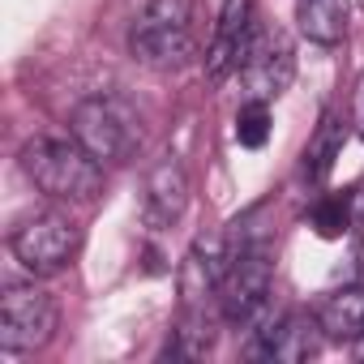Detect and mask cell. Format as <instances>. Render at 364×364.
Wrapping results in <instances>:
<instances>
[{"instance_id": "obj_1", "label": "cell", "mask_w": 364, "mask_h": 364, "mask_svg": "<svg viewBox=\"0 0 364 364\" xmlns=\"http://www.w3.org/2000/svg\"><path fill=\"white\" fill-rule=\"evenodd\" d=\"M22 171L26 180L48 193L52 202H69V206H86L103 193V163L82 146V141H65V137H31L22 146Z\"/></svg>"}, {"instance_id": "obj_2", "label": "cell", "mask_w": 364, "mask_h": 364, "mask_svg": "<svg viewBox=\"0 0 364 364\" xmlns=\"http://www.w3.org/2000/svg\"><path fill=\"white\" fill-rule=\"evenodd\" d=\"M129 52L146 69L171 73L185 69L193 56V14L189 0H150V5L133 18L129 31Z\"/></svg>"}, {"instance_id": "obj_3", "label": "cell", "mask_w": 364, "mask_h": 364, "mask_svg": "<svg viewBox=\"0 0 364 364\" xmlns=\"http://www.w3.org/2000/svg\"><path fill=\"white\" fill-rule=\"evenodd\" d=\"M73 141H82L99 163H129L133 150L141 146V129L133 112L116 99H86L69 116Z\"/></svg>"}, {"instance_id": "obj_4", "label": "cell", "mask_w": 364, "mask_h": 364, "mask_svg": "<svg viewBox=\"0 0 364 364\" xmlns=\"http://www.w3.org/2000/svg\"><path fill=\"white\" fill-rule=\"evenodd\" d=\"M270 291H274L270 253H266L262 245H240V249H232L228 274H223V283H219V313H223L232 326H253V321L266 313Z\"/></svg>"}, {"instance_id": "obj_5", "label": "cell", "mask_w": 364, "mask_h": 364, "mask_svg": "<svg viewBox=\"0 0 364 364\" xmlns=\"http://www.w3.org/2000/svg\"><path fill=\"white\" fill-rule=\"evenodd\" d=\"M56 334V300L35 283H9L0 296V351L26 355Z\"/></svg>"}, {"instance_id": "obj_6", "label": "cell", "mask_w": 364, "mask_h": 364, "mask_svg": "<svg viewBox=\"0 0 364 364\" xmlns=\"http://www.w3.org/2000/svg\"><path fill=\"white\" fill-rule=\"evenodd\" d=\"M77 245H82V236L69 223V215H60V210H39V215L22 219L14 228V236H9L14 257L31 274H56V270H65L73 262Z\"/></svg>"}, {"instance_id": "obj_7", "label": "cell", "mask_w": 364, "mask_h": 364, "mask_svg": "<svg viewBox=\"0 0 364 364\" xmlns=\"http://www.w3.org/2000/svg\"><path fill=\"white\" fill-rule=\"evenodd\" d=\"M236 73H240V86H245L249 99H262V103L279 99L296 77V52H291L287 35L257 26L245 56H240V65H236Z\"/></svg>"}, {"instance_id": "obj_8", "label": "cell", "mask_w": 364, "mask_h": 364, "mask_svg": "<svg viewBox=\"0 0 364 364\" xmlns=\"http://www.w3.org/2000/svg\"><path fill=\"white\" fill-rule=\"evenodd\" d=\"M253 31H257L253 0H228L219 22H215V39L206 48V77L210 82H223L228 73H236V65H240Z\"/></svg>"}, {"instance_id": "obj_9", "label": "cell", "mask_w": 364, "mask_h": 364, "mask_svg": "<svg viewBox=\"0 0 364 364\" xmlns=\"http://www.w3.org/2000/svg\"><path fill=\"white\" fill-rule=\"evenodd\" d=\"M321 347V326L317 317H304V313H283L279 321H266L257 330V343H253V355H266L274 364H300V360H313Z\"/></svg>"}, {"instance_id": "obj_10", "label": "cell", "mask_w": 364, "mask_h": 364, "mask_svg": "<svg viewBox=\"0 0 364 364\" xmlns=\"http://www.w3.org/2000/svg\"><path fill=\"white\" fill-rule=\"evenodd\" d=\"M189 206V176L176 159H163L146 176V223L150 228H171Z\"/></svg>"}, {"instance_id": "obj_11", "label": "cell", "mask_w": 364, "mask_h": 364, "mask_svg": "<svg viewBox=\"0 0 364 364\" xmlns=\"http://www.w3.org/2000/svg\"><path fill=\"white\" fill-rule=\"evenodd\" d=\"M317 326L334 343H355L364 334V283L330 291L317 309Z\"/></svg>"}, {"instance_id": "obj_12", "label": "cell", "mask_w": 364, "mask_h": 364, "mask_svg": "<svg viewBox=\"0 0 364 364\" xmlns=\"http://www.w3.org/2000/svg\"><path fill=\"white\" fill-rule=\"evenodd\" d=\"M296 22L304 39L330 48L347 35V0H296Z\"/></svg>"}, {"instance_id": "obj_13", "label": "cell", "mask_w": 364, "mask_h": 364, "mask_svg": "<svg viewBox=\"0 0 364 364\" xmlns=\"http://www.w3.org/2000/svg\"><path fill=\"white\" fill-rule=\"evenodd\" d=\"M343 141H347V120H338L334 112H326L321 124H317V133H313V141L304 146V176L313 180V185H321V180L330 176L334 159L343 154Z\"/></svg>"}, {"instance_id": "obj_14", "label": "cell", "mask_w": 364, "mask_h": 364, "mask_svg": "<svg viewBox=\"0 0 364 364\" xmlns=\"http://www.w3.org/2000/svg\"><path fill=\"white\" fill-rule=\"evenodd\" d=\"M309 223H313V232H317L321 240H338V236L355 223V215H351V193H330V198H317V206H313Z\"/></svg>"}, {"instance_id": "obj_15", "label": "cell", "mask_w": 364, "mask_h": 364, "mask_svg": "<svg viewBox=\"0 0 364 364\" xmlns=\"http://www.w3.org/2000/svg\"><path fill=\"white\" fill-rule=\"evenodd\" d=\"M266 137H270V103L249 99L240 107V116H236V141L257 150V146H266Z\"/></svg>"}, {"instance_id": "obj_16", "label": "cell", "mask_w": 364, "mask_h": 364, "mask_svg": "<svg viewBox=\"0 0 364 364\" xmlns=\"http://www.w3.org/2000/svg\"><path fill=\"white\" fill-rule=\"evenodd\" d=\"M351 124H355V133L364 137V77L355 82V95H351Z\"/></svg>"}, {"instance_id": "obj_17", "label": "cell", "mask_w": 364, "mask_h": 364, "mask_svg": "<svg viewBox=\"0 0 364 364\" xmlns=\"http://www.w3.org/2000/svg\"><path fill=\"white\" fill-rule=\"evenodd\" d=\"M355 360H364V334L355 338Z\"/></svg>"}]
</instances>
